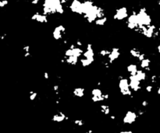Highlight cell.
<instances>
[{"mask_svg":"<svg viewBox=\"0 0 160 133\" xmlns=\"http://www.w3.org/2000/svg\"><path fill=\"white\" fill-rule=\"evenodd\" d=\"M137 118V114L135 113V112L129 111L125 114V116L123 118V122L125 124L130 125L136 121Z\"/></svg>","mask_w":160,"mask_h":133,"instance_id":"8fae6325","label":"cell"},{"mask_svg":"<svg viewBox=\"0 0 160 133\" xmlns=\"http://www.w3.org/2000/svg\"><path fill=\"white\" fill-rule=\"evenodd\" d=\"M106 22H107V17L104 16V17H102V18L97 19L95 21V25H97V26H104Z\"/></svg>","mask_w":160,"mask_h":133,"instance_id":"44dd1931","label":"cell"},{"mask_svg":"<svg viewBox=\"0 0 160 133\" xmlns=\"http://www.w3.org/2000/svg\"><path fill=\"white\" fill-rule=\"evenodd\" d=\"M42 7V13L46 16L55 13L62 14L64 13L63 6L60 0H44Z\"/></svg>","mask_w":160,"mask_h":133,"instance_id":"6da1fadb","label":"cell"},{"mask_svg":"<svg viewBox=\"0 0 160 133\" xmlns=\"http://www.w3.org/2000/svg\"><path fill=\"white\" fill-rule=\"evenodd\" d=\"M152 89H153V86L152 85H148V86H146V88H145V90H146L147 92H152Z\"/></svg>","mask_w":160,"mask_h":133,"instance_id":"f1b7e54d","label":"cell"},{"mask_svg":"<svg viewBox=\"0 0 160 133\" xmlns=\"http://www.w3.org/2000/svg\"><path fill=\"white\" fill-rule=\"evenodd\" d=\"M148 101L144 100L143 102H142V106H143V107H146V106H147V105H148Z\"/></svg>","mask_w":160,"mask_h":133,"instance_id":"8d00e7d4","label":"cell"},{"mask_svg":"<svg viewBox=\"0 0 160 133\" xmlns=\"http://www.w3.org/2000/svg\"><path fill=\"white\" fill-rule=\"evenodd\" d=\"M135 76H137V78L140 80L141 82L145 81L146 78H147V73L145 72V71H144V70H142V69H138L137 72H136V74H135Z\"/></svg>","mask_w":160,"mask_h":133,"instance_id":"e0dca14e","label":"cell"},{"mask_svg":"<svg viewBox=\"0 0 160 133\" xmlns=\"http://www.w3.org/2000/svg\"><path fill=\"white\" fill-rule=\"evenodd\" d=\"M138 28H142L143 27H148L152 24V18L150 15L147 13L145 8H141L137 13Z\"/></svg>","mask_w":160,"mask_h":133,"instance_id":"7a4b0ae2","label":"cell"},{"mask_svg":"<svg viewBox=\"0 0 160 133\" xmlns=\"http://www.w3.org/2000/svg\"><path fill=\"white\" fill-rule=\"evenodd\" d=\"M31 20L41 23H48V16L45 15L44 13H36L31 16Z\"/></svg>","mask_w":160,"mask_h":133,"instance_id":"4fadbf2b","label":"cell"},{"mask_svg":"<svg viewBox=\"0 0 160 133\" xmlns=\"http://www.w3.org/2000/svg\"><path fill=\"white\" fill-rule=\"evenodd\" d=\"M157 79H158V77H157V76L156 75H153V76H151V82L152 83H155L156 81H157Z\"/></svg>","mask_w":160,"mask_h":133,"instance_id":"83f0119b","label":"cell"},{"mask_svg":"<svg viewBox=\"0 0 160 133\" xmlns=\"http://www.w3.org/2000/svg\"><path fill=\"white\" fill-rule=\"evenodd\" d=\"M40 0H31V4L33 5H38Z\"/></svg>","mask_w":160,"mask_h":133,"instance_id":"836d02e7","label":"cell"},{"mask_svg":"<svg viewBox=\"0 0 160 133\" xmlns=\"http://www.w3.org/2000/svg\"><path fill=\"white\" fill-rule=\"evenodd\" d=\"M158 3H159V5L160 6V0H159V2H158Z\"/></svg>","mask_w":160,"mask_h":133,"instance_id":"60d3db41","label":"cell"},{"mask_svg":"<svg viewBox=\"0 0 160 133\" xmlns=\"http://www.w3.org/2000/svg\"><path fill=\"white\" fill-rule=\"evenodd\" d=\"M69 1V0H60V2H61V3L62 5L63 4H67V3Z\"/></svg>","mask_w":160,"mask_h":133,"instance_id":"d590c367","label":"cell"},{"mask_svg":"<svg viewBox=\"0 0 160 133\" xmlns=\"http://www.w3.org/2000/svg\"><path fill=\"white\" fill-rule=\"evenodd\" d=\"M98 9H99V6L94 5L88 12L83 15L84 19L87 20V22L91 23L98 19Z\"/></svg>","mask_w":160,"mask_h":133,"instance_id":"277c9868","label":"cell"},{"mask_svg":"<svg viewBox=\"0 0 160 133\" xmlns=\"http://www.w3.org/2000/svg\"><path fill=\"white\" fill-rule=\"evenodd\" d=\"M64 58L66 59V63L71 65H76L79 62V58L76 57L74 55L69 56V57H64Z\"/></svg>","mask_w":160,"mask_h":133,"instance_id":"5bb4252c","label":"cell"},{"mask_svg":"<svg viewBox=\"0 0 160 133\" xmlns=\"http://www.w3.org/2000/svg\"><path fill=\"white\" fill-rule=\"evenodd\" d=\"M94 61L95 60H92V59L82 58H81V60H80V62H81V66H83V67H88V66L92 64Z\"/></svg>","mask_w":160,"mask_h":133,"instance_id":"d6986e66","label":"cell"},{"mask_svg":"<svg viewBox=\"0 0 160 133\" xmlns=\"http://www.w3.org/2000/svg\"><path fill=\"white\" fill-rule=\"evenodd\" d=\"M130 55L132 56L133 58H137L139 56H140V55L141 54V51L138 50V49H137V48H132V49H130Z\"/></svg>","mask_w":160,"mask_h":133,"instance_id":"7402d4cb","label":"cell"},{"mask_svg":"<svg viewBox=\"0 0 160 133\" xmlns=\"http://www.w3.org/2000/svg\"><path fill=\"white\" fill-rule=\"evenodd\" d=\"M128 16H129V15H128V10L127 7H120V8L116 10L113 15V19L115 20L120 21L127 18Z\"/></svg>","mask_w":160,"mask_h":133,"instance_id":"5b68a950","label":"cell"},{"mask_svg":"<svg viewBox=\"0 0 160 133\" xmlns=\"http://www.w3.org/2000/svg\"><path fill=\"white\" fill-rule=\"evenodd\" d=\"M23 51H24V52H29L30 51V46H28V45L24 46L23 47Z\"/></svg>","mask_w":160,"mask_h":133,"instance_id":"1f68e13d","label":"cell"},{"mask_svg":"<svg viewBox=\"0 0 160 133\" xmlns=\"http://www.w3.org/2000/svg\"><path fill=\"white\" fill-rule=\"evenodd\" d=\"M127 26L130 30H135L138 27L137 23V12L133 11L131 15L127 17Z\"/></svg>","mask_w":160,"mask_h":133,"instance_id":"8992f818","label":"cell"},{"mask_svg":"<svg viewBox=\"0 0 160 133\" xmlns=\"http://www.w3.org/2000/svg\"><path fill=\"white\" fill-rule=\"evenodd\" d=\"M129 83H130V87L131 90L133 91H137L141 88V81L139 80L137 76L134 75V76H130L129 77Z\"/></svg>","mask_w":160,"mask_h":133,"instance_id":"9c48e42d","label":"cell"},{"mask_svg":"<svg viewBox=\"0 0 160 133\" xmlns=\"http://www.w3.org/2000/svg\"><path fill=\"white\" fill-rule=\"evenodd\" d=\"M29 56H30V51H29V52H24V57H25V58H27V57H29Z\"/></svg>","mask_w":160,"mask_h":133,"instance_id":"e575fe53","label":"cell"},{"mask_svg":"<svg viewBox=\"0 0 160 133\" xmlns=\"http://www.w3.org/2000/svg\"><path fill=\"white\" fill-rule=\"evenodd\" d=\"M43 77L45 79H49V73H48V72H45L43 74Z\"/></svg>","mask_w":160,"mask_h":133,"instance_id":"f546056e","label":"cell"},{"mask_svg":"<svg viewBox=\"0 0 160 133\" xmlns=\"http://www.w3.org/2000/svg\"><path fill=\"white\" fill-rule=\"evenodd\" d=\"M109 53H110V50H108V49H102V50H100L99 51V55L102 58H105V57L108 58Z\"/></svg>","mask_w":160,"mask_h":133,"instance_id":"603a6c76","label":"cell"},{"mask_svg":"<svg viewBox=\"0 0 160 133\" xmlns=\"http://www.w3.org/2000/svg\"><path fill=\"white\" fill-rule=\"evenodd\" d=\"M157 93H158V94H159V95H160V85H159V88H158V91H157Z\"/></svg>","mask_w":160,"mask_h":133,"instance_id":"f35d334b","label":"cell"},{"mask_svg":"<svg viewBox=\"0 0 160 133\" xmlns=\"http://www.w3.org/2000/svg\"><path fill=\"white\" fill-rule=\"evenodd\" d=\"M100 109H101V111H102V113H104L105 114H109V112H110L109 107L108 106V105H101Z\"/></svg>","mask_w":160,"mask_h":133,"instance_id":"cb8c5ba5","label":"cell"},{"mask_svg":"<svg viewBox=\"0 0 160 133\" xmlns=\"http://www.w3.org/2000/svg\"><path fill=\"white\" fill-rule=\"evenodd\" d=\"M157 50H158V52L160 54V44L158 45V47H157Z\"/></svg>","mask_w":160,"mask_h":133,"instance_id":"74e56055","label":"cell"},{"mask_svg":"<svg viewBox=\"0 0 160 133\" xmlns=\"http://www.w3.org/2000/svg\"><path fill=\"white\" fill-rule=\"evenodd\" d=\"M74 123H75V125H78V126L84 125V121H83L82 120H75V121H74Z\"/></svg>","mask_w":160,"mask_h":133,"instance_id":"484cf974","label":"cell"},{"mask_svg":"<svg viewBox=\"0 0 160 133\" xmlns=\"http://www.w3.org/2000/svg\"><path fill=\"white\" fill-rule=\"evenodd\" d=\"M120 48H113L112 49L110 50V53L108 56V62H109L110 65H112L113 63L120 58Z\"/></svg>","mask_w":160,"mask_h":133,"instance_id":"30bf717a","label":"cell"},{"mask_svg":"<svg viewBox=\"0 0 160 133\" xmlns=\"http://www.w3.org/2000/svg\"><path fill=\"white\" fill-rule=\"evenodd\" d=\"M159 34H160V23H159Z\"/></svg>","mask_w":160,"mask_h":133,"instance_id":"ab89813d","label":"cell"},{"mask_svg":"<svg viewBox=\"0 0 160 133\" xmlns=\"http://www.w3.org/2000/svg\"><path fill=\"white\" fill-rule=\"evenodd\" d=\"M75 44H76L77 47H81V46H83V43L81 41V40H76Z\"/></svg>","mask_w":160,"mask_h":133,"instance_id":"4dcf8cb0","label":"cell"},{"mask_svg":"<svg viewBox=\"0 0 160 133\" xmlns=\"http://www.w3.org/2000/svg\"><path fill=\"white\" fill-rule=\"evenodd\" d=\"M83 58H86L88 59H92V60H95V52L93 50V47L92 44L88 43L86 46V50L84 51L83 53Z\"/></svg>","mask_w":160,"mask_h":133,"instance_id":"7c38bea8","label":"cell"},{"mask_svg":"<svg viewBox=\"0 0 160 133\" xmlns=\"http://www.w3.org/2000/svg\"><path fill=\"white\" fill-rule=\"evenodd\" d=\"M145 55L144 54V53H141V55H140V56L137 58V60H138V62H141L143 59H145Z\"/></svg>","mask_w":160,"mask_h":133,"instance_id":"4316f807","label":"cell"},{"mask_svg":"<svg viewBox=\"0 0 160 133\" xmlns=\"http://www.w3.org/2000/svg\"><path fill=\"white\" fill-rule=\"evenodd\" d=\"M137 65L136 64H130L127 66V71L130 73V76H134L137 72Z\"/></svg>","mask_w":160,"mask_h":133,"instance_id":"2e32d148","label":"cell"},{"mask_svg":"<svg viewBox=\"0 0 160 133\" xmlns=\"http://www.w3.org/2000/svg\"><path fill=\"white\" fill-rule=\"evenodd\" d=\"M69 9L73 13L78 15H83V6L82 2L80 0H73L69 5Z\"/></svg>","mask_w":160,"mask_h":133,"instance_id":"52a82bcc","label":"cell"},{"mask_svg":"<svg viewBox=\"0 0 160 133\" xmlns=\"http://www.w3.org/2000/svg\"><path fill=\"white\" fill-rule=\"evenodd\" d=\"M59 89H60V86H59L58 85H54L53 86V90H54V91H55V93L58 92Z\"/></svg>","mask_w":160,"mask_h":133,"instance_id":"d6a6232c","label":"cell"},{"mask_svg":"<svg viewBox=\"0 0 160 133\" xmlns=\"http://www.w3.org/2000/svg\"><path fill=\"white\" fill-rule=\"evenodd\" d=\"M119 79L120 80H119L118 86H119L120 93H122L123 96H131L132 92L130 87L129 79H127L123 76H120Z\"/></svg>","mask_w":160,"mask_h":133,"instance_id":"3957f363","label":"cell"},{"mask_svg":"<svg viewBox=\"0 0 160 133\" xmlns=\"http://www.w3.org/2000/svg\"><path fill=\"white\" fill-rule=\"evenodd\" d=\"M85 90L82 87H76L74 90V95L77 97H82L84 95Z\"/></svg>","mask_w":160,"mask_h":133,"instance_id":"ac0fdd59","label":"cell"},{"mask_svg":"<svg viewBox=\"0 0 160 133\" xmlns=\"http://www.w3.org/2000/svg\"><path fill=\"white\" fill-rule=\"evenodd\" d=\"M37 93L36 92H34V91H30V99L31 100H34L35 98L37 97Z\"/></svg>","mask_w":160,"mask_h":133,"instance_id":"d4e9b609","label":"cell"},{"mask_svg":"<svg viewBox=\"0 0 160 133\" xmlns=\"http://www.w3.org/2000/svg\"><path fill=\"white\" fill-rule=\"evenodd\" d=\"M66 119H67V116L63 113H62V112H59V113L54 114V116L53 117V121L55 122H61L66 120Z\"/></svg>","mask_w":160,"mask_h":133,"instance_id":"9a60e30c","label":"cell"},{"mask_svg":"<svg viewBox=\"0 0 160 133\" xmlns=\"http://www.w3.org/2000/svg\"><path fill=\"white\" fill-rule=\"evenodd\" d=\"M150 64H151V60L148 58H145L143 59L141 62H140V66L141 69H143L144 70L146 69L147 68L150 67Z\"/></svg>","mask_w":160,"mask_h":133,"instance_id":"ffe728a7","label":"cell"},{"mask_svg":"<svg viewBox=\"0 0 160 133\" xmlns=\"http://www.w3.org/2000/svg\"><path fill=\"white\" fill-rule=\"evenodd\" d=\"M65 32H66V27L62 25H59L57 27H55V28L53 30V37L56 41L61 40Z\"/></svg>","mask_w":160,"mask_h":133,"instance_id":"ba28073f","label":"cell"}]
</instances>
